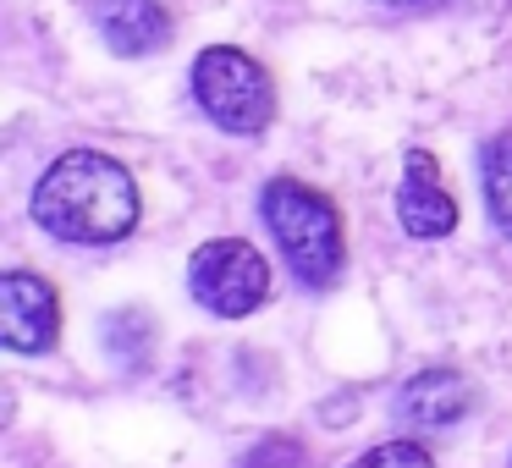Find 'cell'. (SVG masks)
Returning <instances> with one entry per match:
<instances>
[{
  "label": "cell",
  "mask_w": 512,
  "mask_h": 468,
  "mask_svg": "<svg viewBox=\"0 0 512 468\" xmlns=\"http://www.w3.org/2000/svg\"><path fill=\"white\" fill-rule=\"evenodd\" d=\"M34 221L61 243L105 248L138 226V182L100 149H67L34 188Z\"/></svg>",
  "instance_id": "obj_1"
},
{
  "label": "cell",
  "mask_w": 512,
  "mask_h": 468,
  "mask_svg": "<svg viewBox=\"0 0 512 468\" xmlns=\"http://www.w3.org/2000/svg\"><path fill=\"white\" fill-rule=\"evenodd\" d=\"M259 215H265L276 248L287 254L292 276L303 287H331L347 265V237H342V215L325 199L320 188L298 177H270L265 193H259Z\"/></svg>",
  "instance_id": "obj_2"
},
{
  "label": "cell",
  "mask_w": 512,
  "mask_h": 468,
  "mask_svg": "<svg viewBox=\"0 0 512 468\" xmlns=\"http://www.w3.org/2000/svg\"><path fill=\"white\" fill-rule=\"evenodd\" d=\"M193 100L221 133L254 138L276 122V89H270L265 67L237 45H210L193 61Z\"/></svg>",
  "instance_id": "obj_3"
},
{
  "label": "cell",
  "mask_w": 512,
  "mask_h": 468,
  "mask_svg": "<svg viewBox=\"0 0 512 468\" xmlns=\"http://www.w3.org/2000/svg\"><path fill=\"white\" fill-rule=\"evenodd\" d=\"M188 292L199 298V309L221 314V320H243L270 298V265L243 237H210L188 259Z\"/></svg>",
  "instance_id": "obj_4"
},
{
  "label": "cell",
  "mask_w": 512,
  "mask_h": 468,
  "mask_svg": "<svg viewBox=\"0 0 512 468\" xmlns=\"http://www.w3.org/2000/svg\"><path fill=\"white\" fill-rule=\"evenodd\" d=\"M61 331L56 287L34 270H6L0 276V342L12 353H50Z\"/></svg>",
  "instance_id": "obj_5"
},
{
  "label": "cell",
  "mask_w": 512,
  "mask_h": 468,
  "mask_svg": "<svg viewBox=\"0 0 512 468\" xmlns=\"http://www.w3.org/2000/svg\"><path fill=\"white\" fill-rule=\"evenodd\" d=\"M397 221L408 237L419 243H435L457 226V199L446 188L441 166H435L430 149H408L402 155V182H397Z\"/></svg>",
  "instance_id": "obj_6"
},
{
  "label": "cell",
  "mask_w": 512,
  "mask_h": 468,
  "mask_svg": "<svg viewBox=\"0 0 512 468\" xmlns=\"http://www.w3.org/2000/svg\"><path fill=\"white\" fill-rule=\"evenodd\" d=\"M474 408V386L457 369H419L408 386L397 391V419L419 424V430H446Z\"/></svg>",
  "instance_id": "obj_7"
},
{
  "label": "cell",
  "mask_w": 512,
  "mask_h": 468,
  "mask_svg": "<svg viewBox=\"0 0 512 468\" xmlns=\"http://www.w3.org/2000/svg\"><path fill=\"white\" fill-rule=\"evenodd\" d=\"M94 28L116 56H149L171 39V17L160 0H94Z\"/></svg>",
  "instance_id": "obj_8"
},
{
  "label": "cell",
  "mask_w": 512,
  "mask_h": 468,
  "mask_svg": "<svg viewBox=\"0 0 512 468\" xmlns=\"http://www.w3.org/2000/svg\"><path fill=\"white\" fill-rule=\"evenodd\" d=\"M479 177H485V204H490V221L512 237V133L490 138L479 149Z\"/></svg>",
  "instance_id": "obj_9"
},
{
  "label": "cell",
  "mask_w": 512,
  "mask_h": 468,
  "mask_svg": "<svg viewBox=\"0 0 512 468\" xmlns=\"http://www.w3.org/2000/svg\"><path fill=\"white\" fill-rule=\"evenodd\" d=\"M353 468H435V457L419 441H380L364 457H353Z\"/></svg>",
  "instance_id": "obj_10"
},
{
  "label": "cell",
  "mask_w": 512,
  "mask_h": 468,
  "mask_svg": "<svg viewBox=\"0 0 512 468\" xmlns=\"http://www.w3.org/2000/svg\"><path fill=\"white\" fill-rule=\"evenodd\" d=\"M386 6H397V12H441L452 0H386Z\"/></svg>",
  "instance_id": "obj_11"
}]
</instances>
